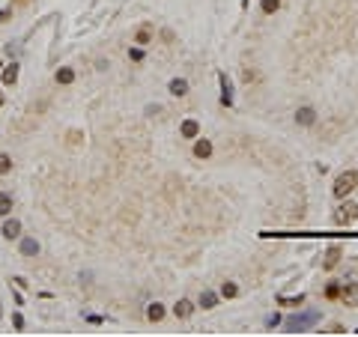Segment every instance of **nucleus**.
Here are the masks:
<instances>
[{
    "mask_svg": "<svg viewBox=\"0 0 358 337\" xmlns=\"http://www.w3.org/2000/svg\"><path fill=\"white\" fill-rule=\"evenodd\" d=\"M358 188V170H343L337 179H334V185H331V194L337 197V200H346L352 191Z\"/></svg>",
    "mask_w": 358,
    "mask_h": 337,
    "instance_id": "1",
    "label": "nucleus"
},
{
    "mask_svg": "<svg viewBox=\"0 0 358 337\" xmlns=\"http://www.w3.org/2000/svg\"><path fill=\"white\" fill-rule=\"evenodd\" d=\"M275 325H281V316H278V313L266 316V328H275Z\"/></svg>",
    "mask_w": 358,
    "mask_h": 337,
    "instance_id": "25",
    "label": "nucleus"
},
{
    "mask_svg": "<svg viewBox=\"0 0 358 337\" xmlns=\"http://www.w3.org/2000/svg\"><path fill=\"white\" fill-rule=\"evenodd\" d=\"M215 304H218V295L209 292V289H203L200 292V307H215Z\"/></svg>",
    "mask_w": 358,
    "mask_h": 337,
    "instance_id": "17",
    "label": "nucleus"
},
{
    "mask_svg": "<svg viewBox=\"0 0 358 337\" xmlns=\"http://www.w3.org/2000/svg\"><path fill=\"white\" fill-rule=\"evenodd\" d=\"M331 221L337 227H346V224H355L358 221V203H340L337 209H334V215H331Z\"/></svg>",
    "mask_w": 358,
    "mask_h": 337,
    "instance_id": "3",
    "label": "nucleus"
},
{
    "mask_svg": "<svg viewBox=\"0 0 358 337\" xmlns=\"http://www.w3.org/2000/svg\"><path fill=\"white\" fill-rule=\"evenodd\" d=\"M278 304H284V307H298V304H304V295L298 292V295H278Z\"/></svg>",
    "mask_w": 358,
    "mask_h": 337,
    "instance_id": "11",
    "label": "nucleus"
},
{
    "mask_svg": "<svg viewBox=\"0 0 358 337\" xmlns=\"http://www.w3.org/2000/svg\"><path fill=\"white\" fill-rule=\"evenodd\" d=\"M319 310H304V313H296V316H290L287 322H284V328L290 331V334H298V331H307L313 322H319Z\"/></svg>",
    "mask_w": 358,
    "mask_h": 337,
    "instance_id": "2",
    "label": "nucleus"
},
{
    "mask_svg": "<svg viewBox=\"0 0 358 337\" xmlns=\"http://www.w3.org/2000/svg\"><path fill=\"white\" fill-rule=\"evenodd\" d=\"M194 155H197V158H209V155H212V143H209V140H197V143H194Z\"/></svg>",
    "mask_w": 358,
    "mask_h": 337,
    "instance_id": "13",
    "label": "nucleus"
},
{
    "mask_svg": "<svg viewBox=\"0 0 358 337\" xmlns=\"http://www.w3.org/2000/svg\"><path fill=\"white\" fill-rule=\"evenodd\" d=\"M173 313H176L179 319H188V316L194 313V304H191L188 298H179L176 304H173Z\"/></svg>",
    "mask_w": 358,
    "mask_h": 337,
    "instance_id": "8",
    "label": "nucleus"
},
{
    "mask_svg": "<svg viewBox=\"0 0 358 337\" xmlns=\"http://www.w3.org/2000/svg\"><path fill=\"white\" fill-rule=\"evenodd\" d=\"M128 57H131L134 63H140V60H143V51H140V48H131V51H128Z\"/></svg>",
    "mask_w": 358,
    "mask_h": 337,
    "instance_id": "26",
    "label": "nucleus"
},
{
    "mask_svg": "<svg viewBox=\"0 0 358 337\" xmlns=\"http://www.w3.org/2000/svg\"><path fill=\"white\" fill-rule=\"evenodd\" d=\"M340 301H343L346 307H355L358 304V283H352V281L340 283Z\"/></svg>",
    "mask_w": 358,
    "mask_h": 337,
    "instance_id": "4",
    "label": "nucleus"
},
{
    "mask_svg": "<svg viewBox=\"0 0 358 337\" xmlns=\"http://www.w3.org/2000/svg\"><path fill=\"white\" fill-rule=\"evenodd\" d=\"M21 254L24 257H36L39 254V242L36 239H21Z\"/></svg>",
    "mask_w": 358,
    "mask_h": 337,
    "instance_id": "10",
    "label": "nucleus"
},
{
    "mask_svg": "<svg viewBox=\"0 0 358 337\" xmlns=\"http://www.w3.org/2000/svg\"><path fill=\"white\" fill-rule=\"evenodd\" d=\"M9 170H12V158L0 152V176H3V173H9Z\"/></svg>",
    "mask_w": 358,
    "mask_h": 337,
    "instance_id": "23",
    "label": "nucleus"
},
{
    "mask_svg": "<svg viewBox=\"0 0 358 337\" xmlns=\"http://www.w3.org/2000/svg\"><path fill=\"white\" fill-rule=\"evenodd\" d=\"M161 316H164V307H161L158 301H152V304L146 307V319H149V322H158Z\"/></svg>",
    "mask_w": 358,
    "mask_h": 337,
    "instance_id": "14",
    "label": "nucleus"
},
{
    "mask_svg": "<svg viewBox=\"0 0 358 337\" xmlns=\"http://www.w3.org/2000/svg\"><path fill=\"white\" fill-rule=\"evenodd\" d=\"M337 263H340V245H331L322 257V269H334Z\"/></svg>",
    "mask_w": 358,
    "mask_h": 337,
    "instance_id": "6",
    "label": "nucleus"
},
{
    "mask_svg": "<svg viewBox=\"0 0 358 337\" xmlns=\"http://www.w3.org/2000/svg\"><path fill=\"white\" fill-rule=\"evenodd\" d=\"M15 81H18V66L12 63V66H6V69H3V84H6V87H12Z\"/></svg>",
    "mask_w": 358,
    "mask_h": 337,
    "instance_id": "16",
    "label": "nucleus"
},
{
    "mask_svg": "<svg viewBox=\"0 0 358 337\" xmlns=\"http://www.w3.org/2000/svg\"><path fill=\"white\" fill-rule=\"evenodd\" d=\"M0 69H3V63H0Z\"/></svg>",
    "mask_w": 358,
    "mask_h": 337,
    "instance_id": "29",
    "label": "nucleus"
},
{
    "mask_svg": "<svg viewBox=\"0 0 358 337\" xmlns=\"http://www.w3.org/2000/svg\"><path fill=\"white\" fill-rule=\"evenodd\" d=\"M296 122L298 125H313V122H316V111H313V108H298Z\"/></svg>",
    "mask_w": 358,
    "mask_h": 337,
    "instance_id": "7",
    "label": "nucleus"
},
{
    "mask_svg": "<svg viewBox=\"0 0 358 337\" xmlns=\"http://www.w3.org/2000/svg\"><path fill=\"white\" fill-rule=\"evenodd\" d=\"M167 90H170L173 96H185V93H188V81H185V78H173Z\"/></svg>",
    "mask_w": 358,
    "mask_h": 337,
    "instance_id": "15",
    "label": "nucleus"
},
{
    "mask_svg": "<svg viewBox=\"0 0 358 337\" xmlns=\"http://www.w3.org/2000/svg\"><path fill=\"white\" fill-rule=\"evenodd\" d=\"M278 6H281V0H263V3H260V9H263L266 15H272V12H278Z\"/></svg>",
    "mask_w": 358,
    "mask_h": 337,
    "instance_id": "21",
    "label": "nucleus"
},
{
    "mask_svg": "<svg viewBox=\"0 0 358 337\" xmlns=\"http://www.w3.org/2000/svg\"><path fill=\"white\" fill-rule=\"evenodd\" d=\"M218 81H221V102L230 108V105H233V84H230V78H227L224 72L218 75Z\"/></svg>",
    "mask_w": 358,
    "mask_h": 337,
    "instance_id": "5",
    "label": "nucleus"
},
{
    "mask_svg": "<svg viewBox=\"0 0 358 337\" xmlns=\"http://www.w3.org/2000/svg\"><path fill=\"white\" fill-rule=\"evenodd\" d=\"M340 295V281H331L325 286V298H337Z\"/></svg>",
    "mask_w": 358,
    "mask_h": 337,
    "instance_id": "22",
    "label": "nucleus"
},
{
    "mask_svg": "<svg viewBox=\"0 0 358 337\" xmlns=\"http://www.w3.org/2000/svg\"><path fill=\"white\" fill-rule=\"evenodd\" d=\"M149 36H152V33H149V27H143V30L137 33V45H146V42H149Z\"/></svg>",
    "mask_w": 358,
    "mask_h": 337,
    "instance_id": "24",
    "label": "nucleus"
},
{
    "mask_svg": "<svg viewBox=\"0 0 358 337\" xmlns=\"http://www.w3.org/2000/svg\"><path fill=\"white\" fill-rule=\"evenodd\" d=\"M221 295H224V298H236V295H239V286L227 281L224 286H221Z\"/></svg>",
    "mask_w": 358,
    "mask_h": 337,
    "instance_id": "20",
    "label": "nucleus"
},
{
    "mask_svg": "<svg viewBox=\"0 0 358 337\" xmlns=\"http://www.w3.org/2000/svg\"><path fill=\"white\" fill-rule=\"evenodd\" d=\"M6 18H9V9H3V12H0V24H3Z\"/></svg>",
    "mask_w": 358,
    "mask_h": 337,
    "instance_id": "27",
    "label": "nucleus"
},
{
    "mask_svg": "<svg viewBox=\"0 0 358 337\" xmlns=\"http://www.w3.org/2000/svg\"><path fill=\"white\" fill-rule=\"evenodd\" d=\"M9 212H12V194H0V215L9 218Z\"/></svg>",
    "mask_w": 358,
    "mask_h": 337,
    "instance_id": "18",
    "label": "nucleus"
},
{
    "mask_svg": "<svg viewBox=\"0 0 358 337\" xmlns=\"http://www.w3.org/2000/svg\"><path fill=\"white\" fill-rule=\"evenodd\" d=\"M18 233H21V224H18L15 218H6V221H3V236H6V239H18Z\"/></svg>",
    "mask_w": 358,
    "mask_h": 337,
    "instance_id": "9",
    "label": "nucleus"
},
{
    "mask_svg": "<svg viewBox=\"0 0 358 337\" xmlns=\"http://www.w3.org/2000/svg\"><path fill=\"white\" fill-rule=\"evenodd\" d=\"M197 134H200L197 119H185V122H182V137H197Z\"/></svg>",
    "mask_w": 358,
    "mask_h": 337,
    "instance_id": "12",
    "label": "nucleus"
},
{
    "mask_svg": "<svg viewBox=\"0 0 358 337\" xmlns=\"http://www.w3.org/2000/svg\"><path fill=\"white\" fill-rule=\"evenodd\" d=\"M72 81H75V72H72V69H60L57 72V84L66 87V84H72Z\"/></svg>",
    "mask_w": 358,
    "mask_h": 337,
    "instance_id": "19",
    "label": "nucleus"
},
{
    "mask_svg": "<svg viewBox=\"0 0 358 337\" xmlns=\"http://www.w3.org/2000/svg\"><path fill=\"white\" fill-rule=\"evenodd\" d=\"M0 108H3V93H0Z\"/></svg>",
    "mask_w": 358,
    "mask_h": 337,
    "instance_id": "28",
    "label": "nucleus"
}]
</instances>
